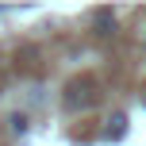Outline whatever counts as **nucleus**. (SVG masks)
Here are the masks:
<instances>
[{"label": "nucleus", "instance_id": "f257e3e1", "mask_svg": "<svg viewBox=\"0 0 146 146\" xmlns=\"http://www.w3.org/2000/svg\"><path fill=\"white\" fill-rule=\"evenodd\" d=\"M108 123H111L108 127V139H123V131H127V115H123V111H115Z\"/></svg>", "mask_w": 146, "mask_h": 146}, {"label": "nucleus", "instance_id": "f03ea898", "mask_svg": "<svg viewBox=\"0 0 146 146\" xmlns=\"http://www.w3.org/2000/svg\"><path fill=\"white\" fill-rule=\"evenodd\" d=\"M96 27H100V35H111V27H115V15H111V12H96Z\"/></svg>", "mask_w": 146, "mask_h": 146}, {"label": "nucleus", "instance_id": "7ed1b4c3", "mask_svg": "<svg viewBox=\"0 0 146 146\" xmlns=\"http://www.w3.org/2000/svg\"><path fill=\"white\" fill-rule=\"evenodd\" d=\"M12 131H15V135H19V131H27V119H23V115H15V119H12Z\"/></svg>", "mask_w": 146, "mask_h": 146}]
</instances>
